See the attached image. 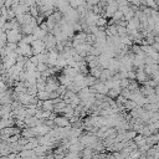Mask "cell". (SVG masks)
<instances>
[{"instance_id":"2","label":"cell","mask_w":159,"mask_h":159,"mask_svg":"<svg viewBox=\"0 0 159 159\" xmlns=\"http://www.w3.org/2000/svg\"><path fill=\"white\" fill-rule=\"evenodd\" d=\"M53 122H55V124L57 125V127H67V125H70V120H68V118L67 117H65V116H62V114H57L55 118H53Z\"/></svg>"},{"instance_id":"6","label":"cell","mask_w":159,"mask_h":159,"mask_svg":"<svg viewBox=\"0 0 159 159\" xmlns=\"http://www.w3.org/2000/svg\"><path fill=\"white\" fill-rule=\"evenodd\" d=\"M107 19L104 17V16H102V15H99L98 17H97V20H96V26H98V27H104V26H107Z\"/></svg>"},{"instance_id":"9","label":"cell","mask_w":159,"mask_h":159,"mask_svg":"<svg viewBox=\"0 0 159 159\" xmlns=\"http://www.w3.org/2000/svg\"><path fill=\"white\" fill-rule=\"evenodd\" d=\"M47 67H48V66H47V63H45V62H39V63L36 65V70H37V71H40V72L45 71Z\"/></svg>"},{"instance_id":"4","label":"cell","mask_w":159,"mask_h":159,"mask_svg":"<svg viewBox=\"0 0 159 159\" xmlns=\"http://www.w3.org/2000/svg\"><path fill=\"white\" fill-rule=\"evenodd\" d=\"M41 109H43V111H53V103H52L51 98H47V99L42 101Z\"/></svg>"},{"instance_id":"11","label":"cell","mask_w":159,"mask_h":159,"mask_svg":"<svg viewBox=\"0 0 159 159\" xmlns=\"http://www.w3.org/2000/svg\"><path fill=\"white\" fill-rule=\"evenodd\" d=\"M4 6V0H0V7Z\"/></svg>"},{"instance_id":"1","label":"cell","mask_w":159,"mask_h":159,"mask_svg":"<svg viewBox=\"0 0 159 159\" xmlns=\"http://www.w3.org/2000/svg\"><path fill=\"white\" fill-rule=\"evenodd\" d=\"M134 71H135V81H137L139 84L144 83V82L148 80V75L144 72L143 68H134Z\"/></svg>"},{"instance_id":"5","label":"cell","mask_w":159,"mask_h":159,"mask_svg":"<svg viewBox=\"0 0 159 159\" xmlns=\"http://www.w3.org/2000/svg\"><path fill=\"white\" fill-rule=\"evenodd\" d=\"M96 81H97V78H96V77H93V76H92V75H89V73L84 76V84H86V86H88V87L93 86Z\"/></svg>"},{"instance_id":"10","label":"cell","mask_w":159,"mask_h":159,"mask_svg":"<svg viewBox=\"0 0 159 159\" xmlns=\"http://www.w3.org/2000/svg\"><path fill=\"white\" fill-rule=\"evenodd\" d=\"M5 46H6L7 50H11V51H12V50H15V48L17 47V42H6Z\"/></svg>"},{"instance_id":"3","label":"cell","mask_w":159,"mask_h":159,"mask_svg":"<svg viewBox=\"0 0 159 159\" xmlns=\"http://www.w3.org/2000/svg\"><path fill=\"white\" fill-rule=\"evenodd\" d=\"M62 70H63L62 73H65V75H67V76H70L72 78L78 73V70L77 68H73V67H70V66H65Z\"/></svg>"},{"instance_id":"8","label":"cell","mask_w":159,"mask_h":159,"mask_svg":"<svg viewBox=\"0 0 159 159\" xmlns=\"http://www.w3.org/2000/svg\"><path fill=\"white\" fill-rule=\"evenodd\" d=\"M117 35H118L119 37H123V36H125V35H127V27L117 25Z\"/></svg>"},{"instance_id":"12","label":"cell","mask_w":159,"mask_h":159,"mask_svg":"<svg viewBox=\"0 0 159 159\" xmlns=\"http://www.w3.org/2000/svg\"><path fill=\"white\" fill-rule=\"evenodd\" d=\"M1 73H2V70H1V68H0V75H1Z\"/></svg>"},{"instance_id":"7","label":"cell","mask_w":159,"mask_h":159,"mask_svg":"<svg viewBox=\"0 0 159 159\" xmlns=\"http://www.w3.org/2000/svg\"><path fill=\"white\" fill-rule=\"evenodd\" d=\"M123 17V12L119 10V9H117L116 11H114V14L112 15V19H113V21L114 22H117V21H119L120 19Z\"/></svg>"}]
</instances>
